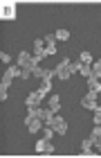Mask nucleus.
I'll list each match as a JSON object with an SVG mask.
<instances>
[{
	"label": "nucleus",
	"instance_id": "nucleus-8",
	"mask_svg": "<svg viewBox=\"0 0 101 158\" xmlns=\"http://www.w3.org/2000/svg\"><path fill=\"white\" fill-rule=\"evenodd\" d=\"M81 154H83V156L95 154V142H92V138H85V140L81 142Z\"/></svg>",
	"mask_w": 101,
	"mask_h": 158
},
{
	"label": "nucleus",
	"instance_id": "nucleus-19",
	"mask_svg": "<svg viewBox=\"0 0 101 158\" xmlns=\"http://www.w3.org/2000/svg\"><path fill=\"white\" fill-rule=\"evenodd\" d=\"M81 63H90V66H92V63H95V61H92V54L90 52H81Z\"/></svg>",
	"mask_w": 101,
	"mask_h": 158
},
{
	"label": "nucleus",
	"instance_id": "nucleus-13",
	"mask_svg": "<svg viewBox=\"0 0 101 158\" xmlns=\"http://www.w3.org/2000/svg\"><path fill=\"white\" fill-rule=\"evenodd\" d=\"M47 149H49V140L47 138H43V140L36 142V152H38V154H47Z\"/></svg>",
	"mask_w": 101,
	"mask_h": 158
},
{
	"label": "nucleus",
	"instance_id": "nucleus-11",
	"mask_svg": "<svg viewBox=\"0 0 101 158\" xmlns=\"http://www.w3.org/2000/svg\"><path fill=\"white\" fill-rule=\"evenodd\" d=\"M29 61H32V54H29V52H20V54H18V59H16V63H18L20 68H25Z\"/></svg>",
	"mask_w": 101,
	"mask_h": 158
},
{
	"label": "nucleus",
	"instance_id": "nucleus-14",
	"mask_svg": "<svg viewBox=\"0 0 101 158\" xmlns=\"http://www.w3.org/2000/svg\"><path fill=\"white\" fill-rule=\"evenodd\" d=\"M52 90V81H49V79H43V84H41V88H38V93L43 97H47V93Z\"/></svg>",
	"mask_w": 101,
	"mask_h": 158
},
{
	"label": "nucleus",
	"instance_id": "nucleus-10",
	"mask_svg": "<svg viewBox=\"0 0 101 158\" xmlns=\"http://www.w3.org/2000/svg\"><path fill=\"white\" fill-rule=\"evenodd\" d=\"M47 106H49L54 113H59V109H61V97H59V95H52V97H49V102H47Z\"/></svg>",
	"mask_w": 101,
	"mask_h": 158
},
{
	"label": "nucleus",
	"instance_id": "nucleus-25",
	"mask_svg": "<svg viewBox=\"0 0 101 158\" xmlns=\"http://www.w3.org/2000/svg\"><path fill=\"white\" fill-rule=\"evenodd\" d=\"M92 142H95V152H97V154H101V135H99L97 140H92Z\"/></svg>",
	"mask_w": 101,
	"mask_h": 158
},
{
	"label": "nucleus",
	"instance_id": "nucleus-5",
	"mask_svg": "<svg viewBox=\"0 0 101 158\" xmlns=\"http://www.w3.org/2000/svg\"><path fill=\"white\" fill-rule=\"evenodd\" d=\"M25 127L29 129V133H38L41 129L45 127V122H43L41 118H29V115H27L25 118Z\"/></svg>",
	"mask_w": 101,
	"mask_h": 158
},
{
	"label": "nucleus",
	"instance_id": "nucleus-12",
	"mask_svg": "<svg viewBox=\"0 0 101 158\" xmlns=\"http://www.w3.org/2000/svg\"><path fill=\"white\" fill-rule=\"evenodd\" d=\"M85 81H88V88H92V90H97V93L101 90V81H99V79H97L95 75H90L88 79H85Z\"/></svg>",
	"mask_w": 101,
	"mask_h": 158
},
{
	"label": "nucleus",
	"instance_id": "nucleus-27",
	"mask_svg": "<svg viewBox=\"0 0 101 158\" xmlns=\"http://www.w3.org/2000/svg\"><path fill=\"white\" fill-rule=\"evenodd\" d=\"M45 43H56V36H54V34H47V36H45Z\"/></svg>",
	"mask_w": 101,
	"mask_h": 158
},
{
	"label": "nucleus",
	"instance_id": "nucleus-2",
	"mask_svg": "<svg viewBox=\"0 0 101 158\" xmlns=\"http://www.w3.org/2000/svg\"><path fill=\"white\" fill-rule=\"evenodd\" d=\"M20 70H23V68H20L18 63H16V66H9V68H7V70H5V75H2V81H0V88H2V90H9L11 79L20 77Z\"/></svg>",
	"mask_w": 101,
	"mask_h": 158
},
{
	"label": "nucleus",
	"instance_id": "nucleus-16",
	"mask_svg": "<svg viewBox=\"0 0 101 158\" xmlns=\"http://www.w3.org/2000/svg\"><path fill=\"white\" fill-rule=\"evenodd\" d=\"M54 36H56V41H68V39H70V32H68V30H56Z\"/></svg>",
	"mask_w": 101,
	"mask_h": 158
},
{
	"label": "nucleus",
	"instance_id": "nucleus-4",
	"mask_svg": "<svg viewBox=\"0 0 101 158\" xmlns=\"http://www.w3.org/2000/svg\"><path fill=\"white\" fill-rule=\"evenodd\" d=\"M70 59H68V56H65V59H63L61 63H59V66H56L54 70H56V77H59V79H63V81H65V79H70V75H72V70H70Z\"/></svg>",
	"mask_w": 101,
	"mask_h": 158
},
{
	"label": "nucleus",
	"instance_id": "nucleus-3",
	"mask_svg": "<svg viewBox=\"0 0 101 158\" xmlns=\"http://www.w3.org/2000/svg\"><path fill=\"white\" fill-rule=\"evenodd\" d=\"M97 95H99L97 90L88 88V93H85L83 99H81V106H83V109H90V111H97V109H99V104H97Z\"/></svg>",
	"mask_w": 101,
	"mask_h": 158
},
{
	"label": "nucleus",
	"instance_id": "nucleus-17",
	"mask_svg": "<svg viewBox=\"0 0 101 158\" xmlns=\"http://www.w3.org/2000/svg\"><path fill=\"white\" fill-rule=\"evenodd\" d=\"M79 73H81L85 79H88V77L92 75V66H90V63H81V70H79Z\"/></svg>",
	"mask_w": 101,
	"mask_h": 158
},
{
	"label": "nucleus",
	"instance_id": "nucleus-20",
	"mask_svg": "<svg viewBox=\"0 0 101 158\" xmlns=\"http://www.w3.org/2000/svg\"><path fill=\"white\" fill-rule=\"evenodd\" d=\"M29 75H34V73H32V68H29V66H25L23 70H20V79H29Z\"/></svg>",
	"mask_w": 101,
	"mask_h": 158
},
{
	"label": "nucleus",
	"instance_id": "nucleus-6",
	"mask_svg": "<svg viewBox=\"0 0 101 158\" xmlns=\"http://www.w3.org/2000/svg\"><path fill=\"white\" fill-rule=\"evenodd\" d=\"M41 99H43V95L38 90H34V93H29V95L25 97V104H27V109H36V106L41 104Z\"/></svg>",
	"mask_w": 101,
	"mask_h": 158
},
{
	"label": "nucleus",
	"instance_id": "nucleus-29",
	"mask_svg": "<svg viewBox=\"0 0 101 158\" xmlns=\"http://www.w3.org/2000/svg\"><path fill=\"white\" fill-rule=\"evenodd\" d=\"M97 111H99V113H101V106H99V109H97Z\"/></svg>",
	"mask_w": 101,
	"mask_h": 158
},
{
	"label": "nucleus",
	"instance_id": "nucleus-15",
	"mask_svg": "<svg viewBox=\"0 0 101 158\" xmlns=\"http://www.w3.org/2000/svg\"><path fill=\"white\" fill-rule=\"evenodd\" d=\"M56 54V43H45V50H43V56Z\"/></svg>",
	"mask_w": 101,
	"mask_h": 158
},
{
	"label": "nucleus",
	"instance_id": "nucleus-9",
	"mask_svg": "<svg viewBox=\"0 0 101 158\" xmlns=\"http://www.w3.org/2000/svg\"><path fill=\"white\" fill-rule=\"evenodd\" d=\"M43 50H45V39H36L34 41V54L43 56ZM43 59H45V56H43Z\"/></svg>",
	"mask_w": 101,
	"mask_h": 158
},
{
	"label": "nucleus",
	"instance_id": "nucleus-21",
	"mask_svg": "<svg viewBox=\"0 0 101 158\" xmlns=\"http://www.w3.org/2000/svg\"><path fill=\"white\" fill-rule=\"evenodd\" d=\"M99 135H101V124H95V129H92V133H90V138H92V140H97Z\"/></svg>",
	"mask_w": 101,
	"mask_h": 158
},
{
	"label": "nucleus",
	"instance_id": "nucleus-1",
	"mask_svg": "<svg viewBox=\"0 0 101 158\" xmlns=\"http://www.w3.org/2000/svg\"><path fill=\"white\" fill-rule=\"evenodd\" d=\"M0 18L2 20L16 18V0H0Z\"/></svg>",
	"mask_w": 101,
	"mask_h": 158
},
{
	"label": "nucleus",
	"instance_id": "nucleus-24",
	"mask_svg": "<svg viewBox=\"0 0 101 158\" xmlns=\"http://www.w3.org/2000/svg\"><path fill=\"white\" fill-rule=\"evenodd\" d=\"M54 77H56V70H45V77L43 79H49V81H52Z\"/></svg>",
	"mask_w": 101,
	"mask_h": 158
},
{
	"label": "nucleus",
	"instance_id": "nucleus-7",
	"mask_svg": "<svg viewBox=\"0 0 101 158\" xmlns=\"http://www.w3.org/2000/svg\"><path fill=\"white\" fill-rule=\"evenodd\" d=\"M52 129H54V131L59 133V135H65V131H68V122L63 120V118L56 115V118H54V122H52Z\"/></svg>",
	"mask_w": 101,
	"mask_h": 158
},
{
	"label": "nucleus",
	"instance_id": "nucleus-18",
	"mask_svg": "<svg viewBox=\"0 0 101 158\" xmlns=\"http://www.w3.org/2000/svg\"><path fill=\"white\" fill-rule=\"evenodd\" d=\"M54 133H56V131H54L52 127H43V138H47V140H49V138H52Z\"/></svg>",
	"mask_w": 101,
	"mask_h": 158
},
{
	"label": "nucleus",
	"instance_id": "nucleus-26",
	"mask_svg": "<svg viewBox=\"0 0 101 158\" xmlns=\"http://www.w3.org/2000/svg\"><path fill=\"white\" fill-rule=\"evenodd\" d=\"M0 59H2L5 63H11V56H9V54H7V52H2V54H0Z\"/></svg>",
	"mask_w": 101,
	"mask_h": 158
},
{
	"label": "nucleus",
	"instance_id": "nucleus-23",
	"mask_svg": "<svg viewBox=\"0 0 101 158\" xmlns=\"http://www.w3.org/2000/svg\"><path fill=\"white\" fill-rule=\"evenodd\" d=\"M70 70H72V73H79V70H81V61H74V63H70Z\"/></svg>",
	"mask_w": 101,
	"mask_h": 158
},
{
	"label": "nucleus",
	"instance_id": "nucleus-22",
	"mask_svg": "<svg viewBox=\"0 0 101 158\" xmlns=\"http://www.w3.org/2000/svg\"><path fill=\"white\" fill-rule=\"evenodd\" d=\"M34 77H38V79H43V77H45V70L36 66V68H34Z\"/></svg>",
	"mask_w": 101,
	"mask_h": 158
},
{
	"label": "nucleus",
	"instance_id": "nucleus-28",
	"mask_svg": "<svg viewBox=\"0 0 101 158\" xmlns=\"http://www.w3.org/2000/svg\"><path fill=\"white\" fill-rule=\"evenodd\" d=\"M95 124H101V113L95 111Z\"/></svg>",
	"mask_w": 101,
	"mask_h": 158
}]
</instances>
